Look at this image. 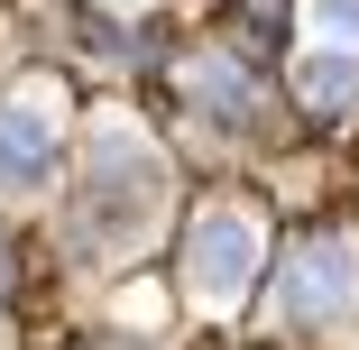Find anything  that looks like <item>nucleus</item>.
<instances>
[{
  "mask_svg": "<svg viewBox=\"0 0 359 350\" xmlns=\"http://www.w3.org/2000/svg\"><path fill=\"white\" fill-rule=\"evenodd\" d=\"M55 157V102L46 93H19L10 111H0V175L10 184H37Z\"/></svg>",
  "mask_w": 359,
  "mask_h": 350,
  "instance_id": "nucleus-4",
  "label": "nucleus"
},
{
  "mask_svg": "<svg viewBox=\"0 0 359 350\" xmlns=\"http://www.w3.org/2000/svg\"><path fill=\"white\" fill-rule=\"evenodd\" d=\"M83 203H93V240H111V249H129V240L157 231V213H166V166L148 157L138 129H120V120L93 129V184H83Z\"/></svg>",
  "mask_w": 359,
  "mask_h": 350,
  "instance_id": "nucleus-1",
  "label": "nucleus"
},
{
  "mask_svg": "<svg viewBox=\"0 0 359 350\" xmlns=\"http://www.w3.org/2000/svg\"><path fill=\"white\" fill-rule=\"evenodd\" d=\"M184 93H194L203 111H222V120H249V111H258V93H249V83L231 74L222 55H212V65H194V74H184Z\"/></svg>",
  "mask_w": 359,
  "mask_h": 350,
  "instance_id": "nucleus-6",
  "label": "nucleus"
},
{
  "mask_svg": "<svg viewBox=\"0 0 359 350\" xmlns=\"http://www.w3.org/2000/svg\"><path fill=\"white\" fill-rule=\"evenodd\" d=\"M0 276H10V258H0Z\"/></svg>",
  "mask_w": 359,
  "mask_h": 350,
  "instance_id": "nucleus-9",
  "label": "nucleus"
},
{
  "mask_svg": "<svg viewBox=\"0 0 359 350\" xmlns=\"http://www.w3.org/2000/svg\"><path fill=\"white\" fill-rule=\"evenodd\" d=\"M295 93H304L313 111H350V102H359V46H323V37H304V55H295Z\"/></svg>",
  "mask_w": 359,
  "mask_h": 350,
  "instance_id": "nucleus-5",
  "label": "nucleus"
},
{
  "mask_svg": "<svg viewBox=\"0 0 359 350\" xmlns=\"http://www.w3.org/2000/svg\"><path fill=\"white\" fill-rule=\"evenodd\" d=\"M102 10H148V0H102Z\"/></svg>",
  "mask_w": 359,
  "mask_h": 350,
  "instance_id": "nucleus-8",
  "label": "nucleus"
},
{
  "mask_svg": "<svg viewBox=\"0 0 359 350\" xmlns=\"http://www.w3.org/2000/svg\"><path fill=\"white\" fill-rule=\"evenodd\" d=\"M359 304V240H295L276 276V323H341Z\"/></svg>",
  "mask_w": 359,
  "mask_h": 350,
  "instance_id": "nucleus-3",
  "label": "nucleus"
},
{
  "mask_svg": "<svg viewBox=\"0 0 359 350\" xmlns=\"http://www.w3.org/2000/svg\"><path fill=\"white\" fill-rule=\"evenodd\" d=\"M304 37H323V46H359V0H304Z\"/></svg>",
  "mask_w": 359,
  "mask_h": 350,
  "instance_id": "nucleus-7",
  "label": "nucleus"
},
{
  "mask_svg": "<svg viewBox=\"0 0 359 350\" xmlns=\"http://www.w3.org/2000/svg\"><path fill=\"white\" fill-rule=\"evenodd\" d=\"M258 258H267V240H258L249 213H203V222L184 231V295H194L203 314H231V304L249 295Z\"/></svg>",
  "mask_w": 359,
  "mask_h": 350,
  "instance_id": "nucleus-2",
  "label": "nucleus"
}]
</instances>
